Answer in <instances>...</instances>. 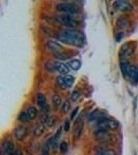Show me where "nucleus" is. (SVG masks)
Instances as JSON below:
<instances>
[{"label": "nucleus", "mask_w": 138, "mask_h": 155, "mask_svg": "<svg viewBox=\"0 0 138 155\" xmlns=\"http://www.w3.org/2000/svg\"><path fill=\"white\" fill-rule=\"evenodd\" d=\"M57 21L61 25L65 27L75 28L78 25V21L75 18L69 14H64L60 15L56 17Z\"/></svg>", "instance_id": "nucleus-3"}, {"label": "nucleus", "mask_w": 138, "mask_h": 155, "mask_svg": "<svg viewBox=\"0 0 138 155\" xmlns=\"http://www.w3.org/2000/svg\"><path fill=\"white\" fill-rule=\"evenodd\" d=\"M115 151L113 149H106L98 152L96 155H116Z\"/></svg>", "instance_id": "nucleus-23"}, {"label": "nucleus", "mask_w": 138, "mask_h": 155, "mask_svg": "<svg viewBox=\"0 0 138 155\" xmlns=\"http://www.w3.org/2000/svg\"><path fill=\"white\" fill-rule=\"evenodd\" d=\"M27 113L30 120H32L35 119L36 117L37 114H38L36 108H35L33 106L29 108L27 110Z\"/></svg>", "instance_id": "nucleus-19"}, {"label": "nucleus", "mask_w": 138, "mask_h": 155, "mask_svg": "<svg viewBox=\"0 0 138 155\" xmlns=\"http://www.w3.org/2000/svg\"><path fill=\"white\" fill-rule=\"evenodd\" d=\"M134 155H137V153H136V152H135V153H134Z\"/></svg>", "instance_id": "nucleus-35"}, {"label": "nucleus", "mask_w": 138, "mask_h": 155, "mask_svg": "<svg viewBox=\"0 0 138 155\" xmlns=\"http://www.w3.org/2000/svg\"><path fill=\"white\" fill-rule=\"evenodd\" d=\"M120 69L123 76L134 83L138 82V66L131 65L128 62H121Z\"/></svg>", "instance_id": "nucleus-2"}, {"label": "nucleus", "mask_w": 138, "mask_h": 155, "mask_svg": "<svg viewBox=\"0 0 138 155\" xmlns=\"http://www.w3.org/2000/svg\"><path fill=\"white\" fill-rule=\"evenodd\" d=\"M79 107H77L71 113V115H70V118H71V120H73V119L75 117V116H76V115L78 113V112L79 111Z\"/></svg>", "instance_id": "nucleus-31"}, {"label": "nucleus", "mask_w": 138, "mask_h": 155, "mask_svg": "<svg viewBox=\"0 0 138 155\" xmlns=\"http://www.w3.org/2000/svg\"><path fill=\"white\" fill-rule=\"evenodd\" d=\"M46 68L49 72H52V71H55V67H54V62H48L46 64Z\"/></svg>", "instance_id": "nucleus-27"}, {"label": "nucleus", "mask_w": 138, "mask_h": 155, "mask_svg": "<svg viewBox=\"0 0 138 155\" xmlns=\"http://www.w3.org/2000/svg\"><path fill=\"white\" fill-rule=\"evenodd\" d=\"M48 117H49V116H48L47 115H44L41 117V121L42 124H46V122H47V120L48 119Z\"/></svg>", "instance_id": "nucleus-32"}, {"label": "nucleus", "mask_w": 138, "mask_h": 155, "mask_svg": "<svg viewBox=\"0 0 138 155\" xmlns=\"http://www.w3.org/2000/svg\"><path fill=\"white\" fill-rule=\"evenodd\" d=\"M55 70L59 72V74L63 75L64 76L66 75L69 73V68L66 64L59 62H54Z\"/></svg>", "instance_id": "nucleus-14"}, {"label": "nucleus", "mask_w": 138, "mask_h": 155, "mask_svg": "<svg viewBox=\"0 0 138 155\" xmlns=\"http://www.w3.org/2000/svg\"><path fill=\"white\" fill-rule=\"evenodd\" d=\"M96 139L101 142L109 141L111 138V135L108 130L102 129H98L95 133Z\"/></svg>", "instance_id": "nucleus-10"}, {"label": "nucleus", "mask_w": 138, "mask_h": 155, "mask_svg": "<svg viewBox=\"0 0 138 155\" xmlns=\"http://www.w3.org/2000/svg\"><path fill=\"white\" fill-rule=\"evenodd\" d=\"M45 127L44 125L41 124L39 125L34 130V135L35 137H41V135H43V133L45 131Z\"/></svg>", "instance_id": "nucleus-20"}, {"label": "nucleus", "mask_w": 138, "mask_h": 155, "mask_svg": "<svg viewBox=\"0 0 138 155\" xmlns=\"http://www.w3.org/2000/svg\"><path fill=\"white\" fill-rule=\"evenodd\" d=\"M68 65L71 70L75 71H77L81 67V62L79 59H73L67 63Z\"/></svg>", "instance_id": "nucleus-18"}, {"label": "nucleus", "mask_w": 138, "mask_h": 155, "mask_svg": "<svg viewBox=\"0 0 138 155\" xmlns=\"http://www.w3.org/2000/svg\"><path fill=\"white\" fill-rule=\"evenodd\" d=\"M57 38L61 43L74 47L82 48L86 43L85 35L76 29H66L59 34Z\"/></svg>", "instance_id": "nucleus-1"}, {"label": "nucleus", "mask_w": 138, "mask_h": 155, "mask_svg": "<svg viewBox=\"0 0 138 155\" xmlns=\"http://www.w3.org/2000/svg\"><path fill=\"white\" fill-rule=\"evenodd\" d=\"M134 48L130 43H126L120 49L119 57L122 62H127V60L132 56L134 52Z\"/></svg>", "instance_id": "nucleus-7"}, {"label": "nucleus", "mask_w": 138, "mask_h": 155, "mask_svg": "<svg viewBox=\"0 0 138 155\" xmlns=\"http://www.w3.org/2000/svg\"><path fill=\"white\" fill-rule=\"evenodd\" d=\"M84 128V122L81 118H78L76 120L73 126V134L75 139H79Z\"/></svg>", "instance_id": "nucleus-8"}, {"label": "nucleus", "mask_w": 138, "mask_h": 155, "mask_svg": "<svg viewBox=\"0 0 138 155\" xmlns=\"http://www.w3.org/2000/svg\"><path fill=\"white\" fill-rule=\"evenodd\" d=\"M47 46L48 49L53 52V54L65 52L64 47L54 41H48L47 43Z\"/></svg>", "instance_id": "nucleus-13"}, {"label": "nucleus", "mask_w": 138, "mask_h": 155, "mask_svg": "<svg viewBox=\"0 0 138 155\" xmlns=\"http://www.w3.org/2000/svg\"><path fill=\"white\" fill-rule=\"evenodd\" d=\"M60 149L62 153H66L68 150V144L65 141H63L60 144Z\"/></svg>", "instance_id": "nucleus-25"}, {"label": "nucleus", "mask_w": 138, "mask_h": 155, "mask_svg": "<svg viewBox=\"0 0 138 155\" xmlns=\"http://www.w3.org/2000/svg\"><path fill=\"white\" fill-rule=\"evenodd\" d=\"M55 121V118H54V117L49 116L47 122H46V125L49 127H51L53 126V125L54 124Z\"/></svg>", "instance_id": "nucleus-28"}, {"label": "nucleus", "mask_w": 138, "mask_h": 155, "mask_svg": "<svg viewBox=\"0 0 138 155\" xmlns=\"http://www.w3.org/2000/svg\"><path fill=\"white\" fill-rule=\"evenodd\" d=\"M56 9L59 12H66L69 14H75L78 12L77 5L71 3H61L57 5Z\"/></svg>", "instance_id": "nucleus-6"}, {"label": "nucleus", "mask_w": 138, "mask_h": 155, "mask_svg": "<svg viewBox=\"0 0 138 155\" xmlns=\"http://www.w3.org/2000/svg\"><path fill=\"white\" fill-rule=\"evenodd\" d=\"M102 117L103 113L99 109H96L90 113L89 118L91 121H93L95 120H99Z\"/></svg>", "instance_id": "nucleus-17"}, {"label": "nucleus", "mask_w": 138, "mask_h": 155, "mask_svg": "<svg viewBox=\"0 0 138 155\" xmlns=\"http://www.w3.org/2000/svg\"><path fill=\"white\" fill-rule=\"evenodd\" d=\"M19 120L22 122H28V120H30V119L28 116L27 112H22L21 113L19 116Z\"/></svg>", "instance_id": "nucleus-24"}, {"label": "nucleus", "mask_w": 138, "mask_h": 155, "mask_svg": "<svg viewBox=\"0 0 138 155\" xmlns=\"http://www.w3.org/2000/svg\"><path fill=\"white\" fill-rule=\"evenodd\" d=\"M97 126L98 129L114 130L118 128V123L114 120L102 117L98 120Z\"/></svg>", "instance_id": "nucleus-5"}, {"label": "nucleus", "mask_w": 138, "mask_h": 155, "mask_svg": "<svg viewBox=\"0 0 138 155\" xmlns=\"http://www.w3.org/2000/svg\"><path fill=\"white\" fill-rule=\"evenodd\" d=\"M12 155H21V152L19 150L17 149V150L15 151Z\"/></svg>", "instance_id": "nucleus-34"}, {"label": "nucleus", "mask_w": 138, "mask_h": 155, "mask_svg": "<svg viewBox=\"0 0 138 155\" xmlns=\"http://www.w3.org/2000/svg\"><path fill=\"white\" fill-rule=\"evenodd\" d=\"M124 34L122 32H120V33H118V34L116 35V40L118 42H119L120 41L122 40L123 37H124Z\"/></svg>", "instance_id": "nucleus-33"}, {"label": "nucleus", "mask_w": 138, "mask_h": 155, "mask_svg": "<svg viewBox=\"0 0 138 155\" xmlns=\"http://www.w3.org/2000/svg\"><path fill=\"white\" fill-rule=\"evenodd\" d=\"M27 135V129L23 126L17 127L14 131L15 137L19 141H21L25 139Z\"/></svg>", "instance_id": "nucleus-15"}, {"label": "nucleus", "mask_w": 138, "mask_h": 155, "mask_svg": "<svg viewBox=\"0 0 138 155\" xmlns=\"http://www.w3.org/2000/svg\"><path fill=\"white\" fill-rule=\"evenodd\" d=\"M116 27L120 30H125L129 27V21L127 19L120 17L116 21Z\"/></svg>", "instance_id": "nucleus-16"}, {"label": "nucleus", "mask_w": 138, "mask_h": 155, "mask_svg": "<svg viewBox=\"0 0 138 155\" xmlns=\"http://www.w3.org/2000/svg\"><path fill=\"white\" fill-rule=\"evenodd\" d=\"M37 104L39 109L43 112H47L48 111V104L47 103V98L42 93H39L37 95Z\"/></svg>", "instance_id": "nucleus-11"}, {"label": "nucleus", "mask_w": 138, "mask_h": 155, "mask_svg": "<svg viewBox=\"0 0 138 155\" xmlns=\"http://www.w3.org/2000/svg\"><path fill=\"white\" fill-rule=\"evenodd\" d=\"M75 78L70 75L59 76L57 79V84L62 90H66L71 88L75 83Z\"/></svg>", "instance_id": "nucleus-4"}, {"label": "nucleus", "mask_w": 138, "mask_h": 155, "mask_svg": "<svg viewBox=\"0 0 138 155\" xmlns=\"http://www.w3.org/2000/svg\"><path fill=\"white\" fill-rule=\"evenodd\" d=\"M114 7L121 12H131L134 7L130 3L125 1H116L114 4Z\"/></svg>", "instance_id": "nucleus-9"}, {"label": "nucleus", "mask_w": 138, "mask_h": 155, "mask_svg": "<svg viewBox=\"0 0 138 155\" xmlns=\"http://www.w3.org/2000/svg\"><path fill=\"white\" fill-rule=\"evenodd\" d=\"M80 95L79 92H78L77 91H74L72 94H71V99L72 101H76L77 100L79 99V98L80 97Z\"/></svg>", "instance_id": "nucleus-26"}, {"label": "nucleus", "mask_w": 138, "mask_h": 155, "mask_svg": "<svg viewBox=\"0 0 138 155\" xmlns=\"http://www.w3.org/2000/svg\"><path fill=\"white\" fill-rule=\"evenodd\" d=\"M52 102L53 106L55 108L59 107L62 103L61 97L57 94L54 95L52 98Z\"/></svg>", "instance_id": "nucleus-21"}, {"label": "nucleus", "mask_w": 138, "mask_h": 155, "mask_svg": "<svg viewBox=\"0 0 138 155\" xmlns=\"http://www.w3.org/2000/svg\"><path fill=\"white\" fill-rule=\"evenodd\" d=\"M15 151V145L12 141L7 140L5 141L2 147L3 155H12Z\"/></svg>", "instance_id": "nucleus-12"}, {"label": "nucleus", "mask_w": 138, "mask_h": 155, "mask_svg": "<svg viewBox=\"0 0 138 155\" xmlns=\"http://www.w3.org/2000/svg\"><path fill=\"white\" fill-rule=\"evenodd\" d=\"M62 127H60L59 129H57V133H55V135L53 138H54V139H55L56 141H57L59 140V138H60V136H61V133H62Z\"/></svg>", "instance_id": "nucleus-29"}, {"label": "nucleus", "mask_w": 138, "mask_h": 155, "mask_svg": "<svg viewBox=\"0 0 138 155\" xmlns=\"http://www.w3.org/2000/svg\"><path fill=\"white\" fill-rule=\"evenodd\" d=\"M71 108V104L70 102L68 100H66L65 102L63 103L62 106V111L64 114H67L69 112L70 109Z\"/></svg>", "instance_id": "nucleus-22"}, {"label": "nucleus", "mask_w": 138, "mask_h": 155, "mask_svg": "<svg viewBox=\"0 0 138 155\" xmlns=\"http://www.w3.org/2000/svg\"><path fill=\"white\" fill-rule=\"evenodd\" d=\"M70 121L69 120H66L64 124V130H65L66 132H67L70 129Z\"/></svg>", "instance_id": "nucleus-30"}]
</instances>
